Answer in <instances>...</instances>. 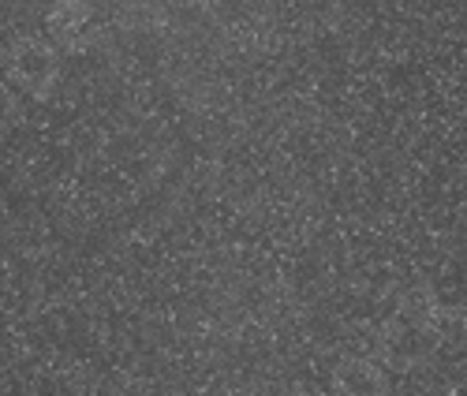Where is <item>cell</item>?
<instances>
[{
    "label": "cell",
    "instance_id": "6da1fadb",
    "mask_svg": "<svg viewBox=\"0 0 467 396\" xmlns=\"http://www.w3.org/2000/svg\"><path fill=\"white\" fill-rule=\"evenodd\" d=\"M381 355H378V363L381 367H393V370H419L426 360H431V351H434V333L431 326H422L419 318H393L381 337Z\"/></svg>",
    "mask_w": 467,
    "mask_h": 396
},
{
    "label": "cell",
    "instance_id": "7a4b0ae2",
    "mask_svg": "<svg viewBox=\"0 0 467 396\" xmlns=\"http://www.w3.org/2000/svg\"><path fill=\"white\" fill-rule=\"evenodd\" d=\"M389 370L367 355L340 360L329 374V396H389Z\"/></svg>",
    "mask_w": 467,
    "mask_h": 396
}]
</instances>
